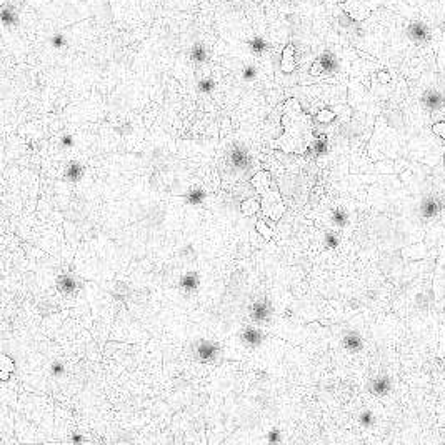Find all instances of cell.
I'll return each instance as SVG.
<instances>
[{
	"mask_svg": "<svg viewBox=\"0 0 445 445\" xmlns=\"http://www.w3.org/2000/svg\"><path fill=\"white\" fill-rule=\"evenodd\" d=\"M282 125L285 134L280 137V140L275 142V145L285 152L305 154L307 149L315 142L310 130V118L302 112L295 99H290L285 104Z\"/></svg>",
	"mask_w": 445,
	"mask_h": 445,
	"instance_id": "1",
	"label": "cell"
},
{
	"mask_svg": "<svg viewBox=\"0 0 445 445\" xmlns=\"http://www.w3.org/2000/svg\"><path fill=\"white\" fill-rule=\"evenodd\" d=\"M252 185L258 190V194L262 195V210L263 214L267 215L269 219L272 220H279L285 212V205L284 200L280 197V192L274 187L272 179L265 172H257L254 179H252Z\"/></svg>",
	"mask_w": 445,
	"mask_h": 445,
	"instance_id": "2",
	"label": "cell"
},
{
	"mask_svg": "<svg viewBox=\"0 0 445 445\" xmlns=\"http://www.w3.org/2000/svg\"><path fill=\"white\" fill-rule=\"evenodd\" d=\"M380 2L382 0H347V2L342 4V9H344L353 20L360 22V20H365L367 17L380 5Z\"/></svg>",
	"mask_w": 445,
	"mask_h": 445,
	"instance_id": "3",
	"label": "cell"
},
{
	"mask_svg": "<svg viewBox=\"0 0 445 445\" xmlns=\"http://www.w3.org/2000/svg\"><path fill=\"white\" fill-rule=\"evenodd\" d=\"M219 348L217 345L210 344V342H202L200 345H198V350H197V355L198 359L202 360V362H210V360H214L215 355H217Z\"/></svg>",
	"mask_w": 445,
	"mask_h": 445,
	"instance_id": "4",
	"label": "cell"
},
{
	"mask_svg": "<svg viewBox=\"0 0 445 445\" xmlns=\"http://www.w3.org/2000/svg\"><path fill=\"white\" fill-rule=\"evenodd\" d=\"M270 317V305L267 302H255L252 305V318L255 322H265Z\"/></svg>",
	"mask_w": 445,
	"mask_h": 445,
	"instance_id": "5",
	"label": "cell"
},
{
	"mask_svg": "<svg viewBox=\"0 0 445 445\" xmlns=\"http://www.w3.org/2000/svg\"><path fill=\"white\" fill-rule=\"evenodd\" d=\"M242 339H244V342L247 345H250V347H257V345H260L262 344V334H260V330H258L257 327H247L244 330V334H242Z\"/></svg>",
	"mask_w": 445,
	"mask_h": 445,
	"instance_id": "6",
	"label": "cell"
},
{
	"mask_svg": "<svg viewBox=\"0 0 445 445\" xmlns=\"http://www.w3.org/2000/svg\"><path fill=\"white\" fill-rule=\"evenodd\" d=\"M293 53H295V50H293V45H287L285 50H284V55H282V70L287 72V74H290V72H293V69H295V58H293Z\"/></svg>",
	"mask_w": 445,
	"mask_h": 445,
	"instance_id": "7",
	"label": "cell"
},
{
	"mask_svg": "<svg viewBox=\"0 0 445 445\" xmlns=\"http://www.w3.org/2000/svg\"><path fill=\"white\" fill-rule=\"evenodd\" d=\"M17 20H19V14H17V10L14 7H10V5H4L2 7V22L5 27H14Z\"/></svg>",
	"mask_w": 445,
	"mask_h": 445,
	"instance_id": "8",
	"label": "cell"
},
{
	"mask_svg": "<svg viewBox=\"0 0 445 445\" xmlns=\"http://www.w3.org/2000/svg\"><path fill=\"white\" fill-rule=\"evenodd\" d=\"M260 205L262 203H258L255 198H247V200H244L242 202V205H240V210H242V214L244 215H254L255 212L258 209H260Z\"/></svg>",
	"mask_w": 445,
	"mask_h": 445,
	"instance_id": "9",
	"label": "cell"
},
{
	"mask_svg": "<svg viewBox=\"0 0 445 445\" xmlns=\"http://www.w3.org/2000/svg\"><path fill=\"white\" fill-rule=\"evenodd\" d=\"M57 285H58L60 292H62V293H72L77 288L75 282L72 280L70 277H67V275H62V277L57 280Z\"/></svg>",
	"mask_w": 445,
	"mask_h": 445,
	"instance_id": "10",
	"label": "cell"
},
{
	"mask_svg": "<svg viewBox=\"0 0 445 445\" xmlns=\"http://www.w3.org/2000/svg\"><path fill=\"white\" fill-rule=\"evenodd\" d=\"M197 285H198V279H197V275H195V274H187V275H184L182 280H180V287H182L184 290H187V292L195 290Z\"/></svg>",
	"mask_w": 445,
	"mask_h": 445,
	"instance_id": "11",
	"label": "cell"
},
{
	"mask_svg": "<svg viewBox=\"0 0 445 445\" xmlns=\"http://www.w3.org/2000/svg\"><path fill=\"white\" fill-rule=\"evenodd\" d=\"M190 57H192V60H194V62H203V60L207 58V50H205V47H203L202 44H197V45L194 47V49H192Z\"/></svg>",
	"mask_w": 445,
	"mask_h": 445,
	"instance_id": "12",
	"label": "cell"
},
{
	"mask_svg": "<svg viewBox=\"0 0 445 445\" xmlns=\"http://www.w3.org/2000/svg\"><path fill=\"white\" fill-rule=\"evenodd\" d=\"M249 45H250L252 52H255V53H262V52H265V50H267V42L263 40V39H260V37L252 39V40L249 42Z\"/></svg>",
	"mask_w": 445,
	"mask_h": 445,
	"instance_id": "13",
	"label": "cell"
},
{
	"mask_svg": "<svg viewBox=\"0 0 445 445\" xmlns=\"http://www.w3.org/2000/svg\"><path fill=\"white\" fill-rule=\"evenodd\" d=\"M203 198H205V192L203 190H192L190 194L187 195V200L189 203H192V205H198V203L203 202Z\"/></svg>",
	"mask_w": 445,
	"mask_h": 445,
	"instance_id": "14",
	"label": "cell"
},
{
	"mask_svg": "<svg viewBox=\"0 0 445 445\" xmlns=\"http://www.w3.org/2000/svg\"><path fill=\"white\" fill-rule=\"evenodd\" d=\"M82 173H83V168L79 164H70L69 168H67V172H65V175H67L69 179H72V180H79L82 177Z\"/></svg>",
	"mask_w": 445,
	"mask_h": 445,
	"instance_id": "15",
	"label": "cell"
},
{
	"mask_svg": "<svg viewBox=\"0 0 445 445\" xmlns=\"http://www.w3.org/2000/svg\"><path fill=\"white\" fill-rule=\"evenodd\" d=\"M257 232H260V235L265 237L267 240H270V239H272V235H274L272 230H270V228L265 225V222H263V220H258L257 222Z\"/></svg>",
	"mask_w": 445,
	"mask_h": 445,
	"instance_id": "16",
	"label": "cell"
},
{
	"mask_svg": "<svg viewBox=\"0 0 445 445\" xmlns=\"http://www.w3.org/2000/svg\"><path fill=\"white\" fill-rule=\"evenodd\" d=\"M2 362H4V367H2V380H7L9 378V372L14 370V367H12L10 364V359L9 357H2Z\"/></svg>",
	"mask_w": 445,
	"mask_h": 445,
	"instance_id": "17",
	"label": "cell"
},
{
	"mask_svg": "<svg viewBox=\"0 0 445 445\" xmlns=\"http://www.w3.org/2000/svg\"><path fill=\"white\" fill-rule=\"evenodd\" d=\"M334 117H335L334 112L320 110V112H318V115H317V120H318V122H330V120H334Z\"/></svg>",
	"mask_w": 445,
	"mask_h": 445,
	"instance_id": "18",
	"label": "cell"
},
{
	"mask_svg": "<svg viewBox=\"0 0 445 445\" xmlns=\"http://www.w3.org/2000/svg\"><path fill=\"white\" fill-rule=\"evenodd\" d=\"M255 75H257V70H255V67H245L244 69V74H242V77L245 80H254L255 79Z\"/></svg>",
	"mask_w": 445,
	"mask_h": 445,
	"instance_id": "19",
	"label": "cell"
},
{
	"mask_svg": "<svg viewBox=\"0 0 445 445\" xmlns=\"http://www.w3.org/2000/svg\"><path fill=\"white\" fill-rule=\"evenodd\" d=\"M65 44H67V42H65V37H64V35L57 34V35H53V37H52V45H53V47H57V49H60V47H64Z\"/></svg>",
	"mask_w": 445,
	"mask_h": 445,
	"instance_id": "20",
	"label": "cell"
},
{
	"mask_svg": "<svg viewBox=\"0 0 445 445\" xmlns=\"http://www.w3.org/2000/svg\"><path fill=\"white\" fill-rule=\"evenodd\" d=\"M198 88H200L202 92H210V90L214 88V82H212V80H209V79L200 80V83H198Z\"/></svg>",
	"mask_w": 445,
	"mask_h": 445,
	"instance_id": "21",
	"label": "cell"
},
{
	"mask_svg": "<svg viewBox=\"0 0 445 445\" xmlns=\"http://www.w3.org/2000/svg\"><path fill=\"white\" fill-rule=\"evenodd\" d=\"M233 162H235L237 165H242L245 162V154L242 150H235V152H233Z\"/></svg>",
	"mask_w": 445,
	"mask_h": 445,
	"instance_id": "22",
	"label": "cell"
},
{
	"mask_svg": "<svg viewBox=\"0 0 445 445\" xmlns=\"http://www.w3.org/2000/svg\"><path fill=\"white\" fill-rule=\"evenodd\" d=\"M432 130H434V134L443 137L445 135V122H437L434 127H432Z\"/></svg>",
	"mask_w": 445,
	"mask_h": 445,
	"instance_id": "23",
	"label": "cell"
},
{
	"mask_svg": "<svg viewBox=\"0 0 445 445\" xmlns=\"http://www.w3.org/2000/svg\"><path fill=\"white\" fill-rule=\"evenodd\" d=\"M52 372H53V375H60L64 372V365L62 364H55L52 367Z\"/></svg>",
	"mask_w": 445,
	"mask_h": 445,
	"instance_id": "24",
	"label": "cell"
},
{
	"mask_svg": "<svg viewBox=\"0 0 445 445\" xmlns=\"http://www.w3.org/2000/svg\"><path fill=\"white\" fill-rule=\"evenodd\" d=\"M378 79H380L382 83H387V82L390 80V77H389L387 74H383V72H380V74H378Z\"/></svg>",
	"mask_w": 445,
	"mask_h": 445,
	"instance_id": "25",
	"label": "cell"
},
{
	"mask_svg": "<svg viewBox=\"0 0 445 445\" xmlns=\"http://www.w3.org/2000/svg\"><path fill=\"white\" fill-rule=\"evenodd\" d=\"M269 442H277V430L270 432V437H269Z\"/></svg>",
	"mask_w": 445,
	"mask_h": 445,
	"instance_id": "26",
	"label": "cell"
},
{
	"mask_svg": "<svg viewBox=\"0 0 445 445\" xmlns=\"http://www.w3.org/2000/svg\"><path fill=\"white\" fill-rule=\"evenodd\" d=\"M64 145H72V139H70V137H65V139H64Z\"/></svg>",
	"mask_w": 445,
	"mask_h": 445,
	"instance_id": "27",
	"label": "cell"
},
{
	"mask_svg": "<svg viewBox=\"0 0 445 445\" xmlns=\"http://www.w3.org/2000/svg\"><path fill=\"white\" fill-rule=\"evenodd\" d=\"M74 442H83V438L77 435V437H74Z\"/></svg>",
	"mask_w": 445,
	"mask_h": 445,
	"instance_id": "28",
	"label": "cell"
},
{
	"mask_svg": "<svg viewBox=\"0 0 445 445\" xmlns=\"http://www.w3.org/2000/svg\"><path fill=\"white\" fill-rule=\"evenodd\" d=\"M443 139H445V135H443Z\"/></svg>",
	"mask_w": 445,
	"mask_h": 445,
	"instance_id": "29",
	"label": "cell"
}]
</instances>
